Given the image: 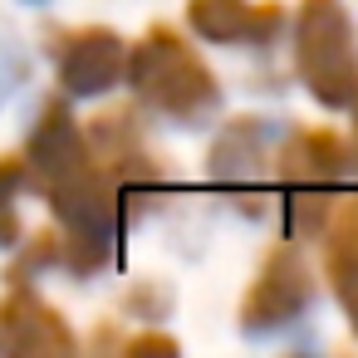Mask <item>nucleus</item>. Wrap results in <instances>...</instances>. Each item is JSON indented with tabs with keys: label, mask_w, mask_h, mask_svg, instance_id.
Instances as JSON below:
<instances>
[{
	"label": "nucleus",
	"mask_w": 358,
	"mask_h": 358,
	"mask_svg": "<svg viewBox=\"0 0 358 358\" xmlns=\"http://www.w3.org/2000/svg\"><path fill=\"white\" fill-rule=\"evenodd\" d=\"M128 84L143 94V103H152L157 113L177 118V123H201L216 108V84L201 69V59L192 55V45H182L172 30H148L128 59H123Z\"/></svg>",
	"instance_id": "nucleus-1"
},
{
	"label": "nucleus",
	"mask_w": 358,
	"mask_h": 358,
	"mask_svg": "<svg viewBox=\"0 0 358 358\" xmlns=\"http://www.w3.org/2000/svg\"><path fill=\"white\" fill-rule=\"evenodd\" d=\"M294 64L319 103H358V40L338 0H304L294 20Z\"/></svg>",
	"instance_id": "nucleus-2"
},
{
	"label": "nucleus",
	"mask_w": 358,
	"mask_h": 358,
	"mask_svg": "<svg viewBox=\"0 0 358 358\" xmlns=\"http://www.w3.org/2000/svg\"><path fill=\"white\" fill-rule=\"evenodd\" d=\"M123 40L113 30H74L59 40L55 50V64H59V84L74 94V99H89V94H103L118 84L123 74Z\"/></svg>",
	"instance_id": "nucleus-3"
},
{
	"label": "nucleus",
	"mask_w": 358,
	"mask_h": 358,
	"mask_svg": "<svg viewBox=\"0 0 358 358\" xmlns=\"http://www.w3.org/2000/svg\"><path fill=\"white\" fill-rule=\"evenodd\" d=\"M314 299V285H309V270L299 265V255L289 250H275L255 280V289L245 294V329H275V324H289L309 309Z\"/></svg>",
	"instance_id": "nucleus-4"
},
{
	"label": "nucleus",
	"mask_w": 358,
	"mask_h": 358,
	"mask_svg": "<svg viewBox=\"0 0 358 358\" xmlns=\"http://www.w3.org/2000/svg\"><path fill=\"white\" fill-rule=\"evenodd\" d=\"M74 338L59 324V314L30 294V289H10L0 304V353H69Z\"/></svg>",
	"instance_id": "nucleus-5"
},
{
	"label": "nucleus",
	"mask_w": 358,
	"mask_h": 358,
	"mask_svg": "<svg viewBox=\"0 0 358 358\" xmlns=\"http://www.w3.org/2000/svg\"><path fill=\"white\" fill-rule=\"evenodd\" d=\"M192 25L211 45L270 40L280 30V10H260L250 0H192Z\"/></svg>",
	"instance_id": "nucleus-6"
},
{
	"label": "nucleus",
	"mask_w": 358,
	"mask_h": 358,
	"mask_svg": "<svg viewBox=\"0 0 358 358\" xmlns=\"http://www.w3.org/2000/svg\"><path fill=\"white\" fill-rule=\"evenodd\" d=\"M324 255H329V280H334L338 304L358 314V201H348V206L334 216Z\"/></svg>",
	"instance_id": "nucleus-7"
},
{
	"label": "nucleus",
	"mask_w": 358,
	"mask_h": 358,
	"mask_svg": "<svg viewBox=\"0 0 358 358\" xmlns=\"http://www.w3.org/2000/svg\"><path fill=\"white\" fill-rule=\"evenodd\" d=\"M25 187V162L0 157V245H15L20 221H15V192Z\"/></svg>",
	"instance_id": "nucleus-8"
},
{
	"label": "nucleus",
	"mask_w": 358,
	"mask_h": 358,
	"mask_svg": "<svg viewBox=\"0 0 358 358\" xmlns=\"http://www.w3.org/2000/svg\"><path fill=\"white\" fill-rule=\"evenodd\" d=\"M25 6H45V0H25Z\"/></svg>",
	"instance_id": "nucleus-9"
}]
</instances>
